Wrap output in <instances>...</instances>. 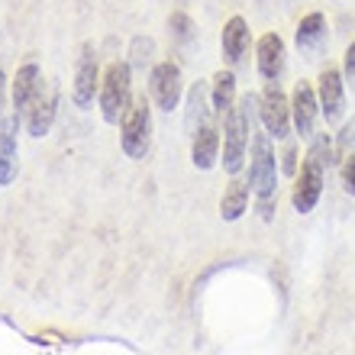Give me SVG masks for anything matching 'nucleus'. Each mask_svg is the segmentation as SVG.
Wrapping results in <instances>:
<instances>
[{
  "mask_svg": "<svg viewBox=\"0 0 355 355\" xmlns=\"http://www.w3.org/2000/svg\"><path fill=\"white\" fill-rule=\"evenodd\" d=\"M220 46H223L226 65L236 68L243 62L245 49H249V23L243 17H230L223 26V36H220Z\"/></svg>",
  "mask_w": 355,
  "mask_h": 355,
  "instance_id": "16",
  "label": "nucleus"
},
{
  "mask_svg": "<svg viewBox=\"0 0 355 355\" xmlns=\"http://www.w3.org/2000/svg\"><path fill=\"white\" fill-rule=\"evenodd\" d=\"M259 120L271 139L291 136V101L284 97L278 81H265V91L259 97Z\"/></svg>",
  "mask_w": 355,
  "mask_h": 355,
  "instance_id": "6",
  "label": "nucleus"
},
{
  "mask_svg": "<svg viewBox=\"0 0 355 355\" xmlns=\"http://www.w3.org/2000/svg\"><path fill=\"white\" fill-rule=\"evenodd\" d=\"M216 159H220V130L214 120H207L204 126H197L194 139H191V162H194V168L210 171Z\"/></svg>",
  "mask_w": 355,
  "mask_h": 355,
  "instance_id": "14",
  "label": "nucleus"
},
{
  "mask_svg": "<svg viewBox=\"0 0 355 355\" xmlns=\"http://www.w3.org/2000/svg\"><path fill=\"white\" fill-rule=\"evenodd\" d=\"M294 159H297V149H294V146H288V152H284V171H288V175H294V171H297Z\"/></svg>",
  "mask_w": 355,
  "mask_h": 355,
  "instance_id": "25",
  "label": "nucleus"
},
{
  "mask_svg": "<svg viewBox=\"0 0 355 355\" xmlns=\"http://www.w3.org/2000/svg\"><path fill=\"white\" fill-rule=\"evenodd\" d=\"M327 155H329V139L327 136H320V139L310 146L300 171L294 175L291 200H294V210H297V214H310V210L320 204L323 181H327Z\"/></svg>",
  "mask_w": 355,
  "mask_h": 355,
  "instance_id": "2",
  "label": "nucleus"
},
{
  "mask_svg": "<svg viewBox=\"0 0 355 355\" xmlns=\"http://www.w3.org/2000/svg\"><path fill=\"white\" fill-rule=\"evenodd\" d=\"M327 39V17L323 13H307L297 26V46L304 52H317Z\"/></svg>",
  "mask_w": 355,
  "mask_h": 355,
  "instance_id": "20",
  "label": "nucleus"
},
{
  "mask_svg": "<svg viewBox=\"0 0 355 355\" xmlns=\"http://www.w3.org/2000/svg\"><path fill=\"white\" fill-rule=\"evenodd\" d=\"M236 75L230 71V68H220L214 75V81H210V107H214L216 116H226V113L236 107Z\"/></svg>",
  "mask_w": 355,
  "mask_h": 355,
  "instance_id": "18",
  "label": "nucleus"
},
{
  "mask_svg": "<svg viewBox=\"0 0 355 355\" xmlns=\"http://www.w3.org/2000/svg\"><path fill=\"white\" fill-rule=\"evenodd\" d=\"M288 49H284V39L278 33H265L255 46V65H259V75L265 81H278L281 71H284V62H288Z\"/></svg>",
  "mask_w": 355,
  "mask_h": 355,
  "instance_id": "13",
  "label": "nucleus"
},
{
  "mask_svg": "<svg viewBox=\"0 0 355 355\" xmlns=\"http://www.w3.org/2000/svg\"><path fill=\"white\" fill-rule=\"evenodd\" d=\"M343 187H346L349 197H355V152L346 155V162H343Z\"/></svg>",
  "mask_w": 355,
  "mask_h": 355,
  "instance_id": "23",
  "label": "nucleus"
},
{
  "mask_svg": "<svg viewBox=\"0 0 355 355\" xmlns=\"http://www.w3.org/2000/svg\"><path fill=\"white\" fill-rule=\"evenodd\" d=\"M168 26H171V33H175L178 42H187V39H191V33H194V23H191V17H187V13H171Z\"/></svg>",
  "mask_w": 355,
  "mask_h": 355,
  "instance_id": "21",
  "label": "nucleus"
},
{
  "mask_svg": "<svg viewBox=\"0 0 355 355\" xmlns=\"http://www.w3.org/2000/svg\"><path fill=\"white\" fill-rule=\"evenodd\" d=\"M181 91H184V81H181V68L175 62H159L152 65V75H149V94L155 107L165 113H171L181 103Z\"/></svg>",
  "mask_w": 355,
  "mask_h": 355,
  "instance_id": "9",
  "label": "nucleus"
},
{
  "mask_svg": "<svg viewBox=\"0 0 355 355\" xmlns=\"http://www.w3.org/2000/svg\"><path fill=\"white\" fill-rule=\"evenodd\" d=\"M278 155L271 146L268 132H252V159H249V184L259 200L262 220H271L275 204H278Z\"/></svg>",
  "mask_w": 355,
  "mask_h": 355,
  "instance_id": "1",
  "label": "nucleus"
},
{
  "mask_svg": "<svg viewBox=\"0 0 355 355\" xmlns=\"http://www.w3.org/2000/svg\"><path fill=\"white\" fill-rule=\"evenodd\" d=\"M101 62H97V49L94 42L81 46V55H78V68H75V85H71V101L75 107L87 110L94 103V97L101 94Z\"/></svg>",
  "mask_w": 355,
  "mask_h": 355,
  "instance_id": "8",
  "label": "nucleus"
},
{
  "mask_svg": "<svg viewBox=\"0 0 355 355\" xmlns=\"http://www.w3.org/2000/svg\"><path fill=\"white\" fill-rule=\"evenodd\" d=\"M249 194H252V184H249L245 178L233 175L230 187H226L223 197H220V216H223L226 223L239 220V216H243L245 210H249Z\"/></svg>",
  "mask_w": 355,
  "mask_h": 355,
  "instance_id": "17",
  "label": "nucleus"
},
{
  "mask_svg": "<svg viewBox=\"0 0 355 355\" xmlns=\"http://www.w3.org/2000/svg\"><path fill=\"white\" fill-rule=\"evenodd\" d=\"M101 113L110 126H120L132 107V68L130 62H110L101 78Z\"/></svg>",
  "mask_w": 355,
  "mask_h": 355,
  "instance_id": "3",
  "label": "nucleus"
},
{
  "mask_svg": "<svg viewBox=\"0 0 355 355\" xmlns=\"http://www.w3.org/2000/svg\"><path fill=\"white\" fill-rule=\"evenodd\" d=\"M39 87H42V68L36 58H29L17 68V75L10 81V116L17 123H26V113L36 101Z\"/></svg>",
  "mask_w": 355,
  "mask_h": 355,
  "instance_id": "7",
  "label": "nucleus"
},
{
  "mask_svg": "<svg viewBox=\"0 0 355 355\" xmlns=\"http://www.w3.org/2000/svg\"><path fill=\"white\" fill-rule=\"evenodd\" d=\"M207 97H210V87L204 85V81H197L191 91H187V130L197 132V126H204L207 120H210V103H207Z\"/></svg>",
  "mask_w": 355,
  "mask_h": 355,
  "instance_id": "19",
  "label": "nucleus"
},
{
  "mask_svg": "<svg viewBox=\"0 0 355 355\" xmlns=\"http://www.w3.org/2000/svg\"><path fill=\"white\" fill-rule=\"evenodd\" d=\"M343 75L352 78V81H355V42L346 49V68H343Z\"/></svg>",
  "mask_w": 355,
  "mask_h": 355,
  "instance_id": "24",
  "label": "nucleus"
},
{
  "mask_svg": "<svg viewBox=\"0 0 355 355\" xmlns=\"http://www.w3.org/2000/svg\"><path fill=\"white\" fill-rule=\"evenodd\" d=\"M120 146L126 159H146L152 146V103L146 97L132 101L130 113L120 123Z\"/></svg>",
  "mask_w": 355,
  "mask_h": 355,
  "instance_id": "5",
  "label": "nucleus"
},
{
  "mask_svg": "<svg viewBox=\"0 0 355 355\" xmlns=\"http://www.w3.org/2000/svg\"><path fill=\"white\" fill-rule=\"evenodd\" d=\"M317 116H320L317 91H313L310 81H297V85H294V94H291V123H294V130H297L300 139H310V136H313Z\"/></svg>",
  "mask_w": 355,
  "mask_h": 355,
  "instance_id": "11",
  "label": "nucleus"
},
{
  "mask_svg": "<svg viewBox=\"0 0 355 355\" xmlns=\"http://www.w3.org/2000/svg\"><path fill=\"white\" fill-rule=\"evenodd\" d=\"M55 113H58V81H49V85L39 87L36 101L29 107L26 113V130L33 139H42L49 136L52 123H55Z\"/></svg>",
  "mask_w": 355,
  "mask_h": 355,
  "instance_id": "12",
  "label": "nucleus"
},
{
  "mask_svg": "<svg viewBox=\"0 0 355 355\" xmlns=\"http://www.w3.org/2000/svg\"><path fill=\"white\" fill-rule=\"evenodd\" d=\"M152 52H155V42H152V39H136V42H132V65L146 68L152 62Z\"/></svg>",
  "mask_w": 355,
  "mask_h": 355,
  "instance_id": "22",
  "label": "nucleus"
},
{
  "mask_svg": "<svg viewBox=\"0 0 355 355\" xmlns=\"http://www.w3.org/2000/svg\"><path fill=\"white\" fill-rule=\"evenodd\" d=\"M3 97H7V78H3V71H0V123L7 120V116H3V103H7Z\"/></svg>",
  "mask_w": 355,
  "mask_h": 355,
  "instance_id": "26",
  "label": "nucleus"
},
{
  "mask_svg": "<svg viewBox=\"0 0 355 355\" xmlns=\"http://www.w3.org/2000/svg\"><path fill=\"white\" fill-rule=\"evenodd\" d=\"M252 107L255 97H243L233 110L226 113L223 126V168L230 175H239L245 165V149H249V132H252Z\"/></svg>",
  "mask_w": 355,
  "mask_h": 355,
  "instance_id": "4",
  "label": "nucleus"
},
{
  "mask_svg": "<svg viewBox=\"0 0 355 355\" xmlns=\"http://www.w3.org/2000/svg\"><path fill=\"white\" fill-rule=\"evenodd\" d=\"M336 65H327L317 78V97H320V113L327 116V123H339L346 116V81Z\"/></svg>",
  "mask_w": 355,
  "mask_h": 355,
  "instance_id": "10",
  "label": "nucleus"
},
{
  "mask_svg": "<svg viewBox=\"0 0 355 355\" xmlns=\"http://www.w3.org/2000/svg\"><path fill=\"white\" fill-rule=\"evenodd\" d=\"M17 130H19V123L13 116H7V120L0 123V187L17 181V171H19Z\"/></svg>",
  "mask_w": 355,
  "mask_h": 355,
  "instance_id": "15",
  "label": "nucleus"
}]
</instances>
